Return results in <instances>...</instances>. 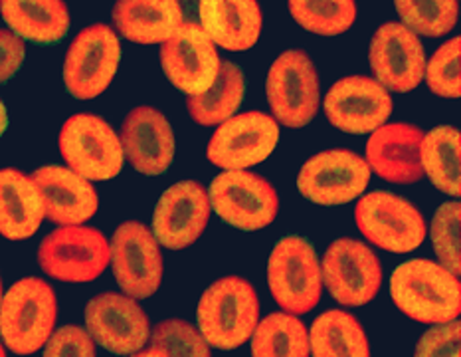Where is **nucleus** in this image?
I'll return each mask as SVG.
<instances>
[{
  "instance_id": "19",
  "label": "nucleus",
  "mask_w": 461,
  "mask_h": 357,
  "mask_svg": "<svg viewBox=\"0 0 461 357\" xmlns=\"http://www.w3.org/2000/svg\"><path fill=\"white\" fill-rule=\"evenodd\" d=\"M210 198L196 181H180L160 195L153 213V234L168 251H185L203 236L208 224Z\"/></svg>"
},
{
  "instance_id": "28",
  "label": "nucleus",
  "mask_w": 461,
  "mask_h": 357,
  "mask_svg": "<svg viewBox=\"0 0 461 357\" xmlns=\"http://www.w3.org/2000/svg\"><path fill=\"white\" fill-rule=\"evenodd\" d=\"M420 161L432 185L449 197L461 195V135L452 125H439L424 133Z\"/></svg>"
},
{
  "instance_id": "13",
  "label": "nucleus",
  "mask_w": 461,
  "mask_h": 357,
  "mask_svg": "<svg viewBox=\"0 0 461 357\" xmlns=\"http://www.w3.org/2000/svg\"><path fill=\"white\" fill-rule=\"evenodd\" d=\"M321 276L329 294L343 306H365L373 302L383 286V266L378 256L365 243L355 238H339L330 244Z\"/></svg>"
},
{
  "instance_id": "38",
  "label": "nucleus",
  "mask_w": 461,
  "mask_h": 357,
  "mask_svg": "<svg viewBox=\"0 0 461 357\" xmlns=\"http://www.w3.org/2000/svg\"><path fill=\"white\" fill-rule=\"evenodd\" d=\"M26 44L23 38L6 28H0V84L14 78L16 72L24 64Z\"/></svg>"
},
{
  "instance_id": "6",
  "label": "nucleus",
  "mask_w": 461,
  "mask_h": 357,
  "mask_svg": "<svg viewBox=\"0 0 461 357\" xmlns=\"http://www.w3.org/2000/svg\"><path fill=\"white\" fill-rule=\"evenodd\" d=\"M58 145L66 165L87 181H109L123 169L122 139L99 115L76 114L66 119Z\"/></svg>"
},
{
  "instance_id": "34",
  "label": "nucleus",
  "mask_w": 461,
  "mask_h": 357,
  "mask_svg": "<svg viewBox=\"0 0 461 357\" xmlns=\"http://www.w3.org/2000/svg\"><path fill=\"white\" fill-rule=\"evenodd\" d=\"M461 38L456 36L439 46L434 56L426 62L424 79L429 92L456 99L461 96Z\"/></svg>"
},
{
  "instance_id": "8",
  "label": "nucleus",
  "mask_w": 461,
  "mask_h": 357,
  "mask_svg": "<svg viewBox=\"0 0 461 357\" xmlns=\"http://www.w3.org/2000/svg\"><path fill=\"white\" fill-rule=\"evenodd\" d=\"M267 104L277 124L302 129L319 112V76L303 50H287L277 56L266 79Z\"/></svg>"
},
{
  "instance_id": "35",
  "label": "nucleus",
  "mask_w": 461,
  "mask_h": 357,
  "mask_svg": "<svg viewBox=\"0 0 461 357\" xmlns=\"http://www.w3.org/2000/svg\"><path fill=\"white\" fill-rule=\"evenodd\" d=\"M151 345L165 355L208 357L210 345L193 324L185 320H165L151 330Z\"/></svg>"
},
{
  "instance_id": "40",
  "label": "nucleus",
  "mask_w": 461,
  "mask_h": 357,
  "mask_svg": "<svg viewBox=\"0 0 461 357\" xmlns=\"http://www.w3.org/2000/svg\"><path fill=\"white\" fill-rule=\"evenodd\" d=\"M6 353V350H5V343L3 342H0V357H3Z\"/></svg>"
},
{
  "instance_id": "7",
  "label": "nucleus",
  "mask_w": 461,
  "mask_h": 357,
  "mask_svg": "<svg viewBox=\"0 0 461 357\" xmlns=\"http://www.w3.org/2000/svg\"><path fill=\"white\" fill-rule=\"evenodd\" d=\"M122 62V42L112 26L92 24L69 44L64 60V86L76 99H95L112 86Z\"/></svg>"
},
{
  "instance_id": "16",
  "label": "nucleus",
  "mask_w": 461,
  "mask_h": 357,
  "mask_svg": "<svg viewBox=\"0 0 461 357\" xmlns=\"http://www.w3.org/2000/svg\"><path fill=\"white\" fill-rule=\"evenodd\" d=\"M368 62L375 79L388 92H412L424 79L426 52L422 40L402 23H386L370 40Z\"/></svg>"
},
{
  "instance_id": "39",
  "label": "nucleus",
  "mask_w": 461,
  "mask_h": 357,
  "mask_svg": "<svg viewBox=\"0 0 461 357\" xmlns=\"http://www.w3.org/2000/svg\"><path fill=\"white\" fill-rule=\"evenodd\" d=\"M8 129V114H6V105L3 99H0V137L5 135V132Z\"/></svg>"
},
{
  "instance_id": "22",
  "label": "nucleus",
  "mask_w": 461,
  "mask_h": 357,
  "mask_svg": "<svg viewBox=\"0 0 461 357\" xmlns=\"http://www.w3.org/2000/svg\"><path fill=\"white\" fill-rule=\"evenodd\" d=\"M44 201V215L50 223L84 224L99 206V197L92 181L69 167L46 165L30 175Z\"/></svg>"
},
{
  "instance_id": "25",
  "label": "nucleus",
  "mask_w": 461,
  "mask_h": 357,
  "mask_svg": "<svg viewBox=\"0 0 461 357\" xmlns=\"http://www.w3.org/2000/svg\"><path fill=\"white\" fill-rule=\"evenodd\" d=\"M44 201L32 177L18 169H0V236L26 241L42 226Z\"/></svg>"
},
{
  "instance_id": "27",
  "label": "nucleus",
  "mask_w": 461,
  "mask_h": 357,
  "mask_svg": "<svg viewBox=\"0 0 461 357\" xmlns=\"http://www.w3.org/2000/svg\"><path fill=\"white\" fill-rule=\"evenodd\" d=\"M246 96L244 72L232 62H220L218 76L206 92L186 96V109L193 122L212 127L232 117Z\"/></svg>"
},
{
  "instance_id": "33",
  "label": "nucleus",
  "mask_w": 461,
  "mask_h": 357,
  "mask_svg": "<svg viewBox=\"0 0 461 357\" xmlns=\"http://www.w3.org/2000/svg\"><path fill=\"white\" fill-rule=\"evenodd\" d=\"M432 244L438 261L456 276L461 274V205L459 201L444 203L432 221Z\"/></svg>"
},
{
  "instance_id": "9",
  "label": "nucleus",
  "mask_w": 461,
  "mask_h": 357,
  "mask_svg": "<svg viewBox=\"0 0 461 357\" xmlns=\"http://www.w3.org/2000/svg\"><path fill=\"white\" fill-rule=\"evenodd\" d=\"M355 223L370 244L394 254H408L422 246L426 221L418 208L386 191H373L357 203Z\"/></svg>"
},
{
  "instance_id": "31",
  "label": "nucleus",
  "mask_w": 461,
  "mask_h": 357,
  "mask_svg": "<svg viewBox=\"0 0 461 357\" xmlns=\"http://www.w3.org/2000/svg\"><path fill=\"white\" fill-rule=\"evenodd\" d=\"M289 14L317 36H339L357 23V0H287Z\"/></svg>"
},
{
  "instance_id": "32",
  "label": "nucleus",
  "mask_w": 461,
  "mask_h": 357,
  "mask_svg": "<svg viewBox=\"0 0 461 357\" xmlns=\"http://www.w3.org/2000/svg\"><path fill=\"white\" fill-rule=\"evenodd\" d=\"M396 13L406 28L418 36L439 38L457 24V0H394Z\"/></svg>"
},
{
  "instance_id": "37",
  "label": "nucleus",
  "mask_w": 461,
  "mask_h": 357,
  "mask_svg": "<svg viewBox=\"0 0 461 357\" xmlns=\"http://www.w3.org/2000/svg\"><path fill=\"white\" fill-rule=\"evenodd\" d=\"M461 324L459 320L434 324L432 330H428L416 345V355L420 357H457L459 350Z\"/></svg>"
},
{
  "instance_id": "5",
  "label": "nucleus",
  "mask_w": 461,
  "mask_h": 357,
  "mask_svg": "<svg viewBox=\"0 0 461 357\" xmlns=\"http://www.w3.org/2000/svg\"><path fill=\"white\" fill-rule=\"evenodd\" d=\"M109 241L97 228L66 224L50 233L38 248L44 274L66 284H87L109 266Z\"/></svg>"
},
{
  "instance_id": "41",
  "label": "nucleus",
  "mask_w": 461,
  "mask_h": 357,
  "mask_svg": "<svg viewBox=\"0 0 461 357\" xmlns=\"http://www.w3.org/2000/svg\"><path fill=\"white\" fill-rule=\"evenodd\" d=\"M3 278H0V302H3Z\"/></svg>"
},
{
  "instance_id": "30",
  "label": "nucleus",
  "mask_w": 461,
  "mask_h": 357,
  "mask_svg": "<svg viewBox=\"0 0 461 357\" xmlns=\"http://www.w3.org/2000/svg\"><path fill=\"white\" fill-rule=\"evenodd\" d=\"M249 340L256 357H305L311 353L305 324L289 312H274L264 317Z\"/></svg>"
},
{
  "instance_id": "20",
  "label": "nucleus",
  "mask_w": 461,
  "mask_h": 357,
  "mask_svg": "<svg viewBox=\"0 0 461 357\" xmlns=\"http://www.w3.org/2000/svg\"><path fill=\"white\" fill-rule=\"evenodd\" d=\"M123 155L137 173L158 177L175 159V133L168 119L151 105H139L122 124Z\"/></svg>"
},
{
  "instance_id": "14",
  "label": "nucleus",
  "mask_w": 461,
  "mask_h": 357,
  "mask_svg": "<svg viewBox=\"0 0 461 357\" xmlns=\"http://www.w3.org/2000/svg\"><path fill=\"white\" fill-rule=\"evenodd\" d=\"M279 143V124L262 112H246L228 117L218 125L206 147L208 161L240 171L264 163Z\"/></svg>"
},
{
  "instance_id": "2",
  "label": "nucleus",
  "mask_w": 461,
  "mask_h": 357,
  "mask_svg": "<svg viewBox=\"0 0 461 357\" xmlns=\"http://www.w3.org/2000/svg\"><path fill=\"white\" fill-rule=\"evenodd\" d=\"M196 316L198 330L210 347L238 350L259 322V298L246 278L226 276L206 288Z\"/></svg>"
},
{
  "instance_id": "4",
  "label": "nucleus",
  "mask_w": 461,
  "mask_h": 357,
  "mask_svg": "<svg viewBox=\"0 0 461 357\" xmlns=\"http://www.w3.org/2000/svg\"><path fill=\"white\" fill-rule=\"evenodd\" d=\"M267 286L284 312L302 316L313 310L323 294V276L313 244L295 234L282 238L269 254Z\"/></svg>"
},
{
  "instance_id": "29",
  "label": "nucleus",
  "mask_w": 461,
  "mask_h": 357,
  "mask_svg": "<svg viewBox=\"0 0 461 357\" xmlns=\"http://www.w3.org/2000/svg\"><path fill=\"white\" fill-rule=\"evenodd\" d=\"M309 350L317 357H368L370 345L353 314L329 310L309 330Z\"/></svg>"
},
{
  "instance_id": "10",
  "label": "nucleus",
  "mask_w": 461,
  "mask_h": 357,
  "mask_svg": "<svg viewBox=\"0 0 461 357\" xmlns=\"http://www.w3.org/2000/svg\"><path fill=\"white\" fill-rule=\"evenodd\" d=\"M212 211L240 231H259L272 224L279 213V197L264 177L240 171L220 173L208 188Z\"/></svg>"
},
{
  "instance_id": "23",
  "label": "nucleus",
  "mask_w": 461,
  "mask_h": 357,
  "mask_svg": "<svg viewBox=\"0 0 461 357\" xmlns=\"http://www.w3.org/2000/svg\"><path fill=\"white\" fill-rule=\"evenodd\" d=\"M198 14L208 38L230 52H246L262 36L264 14L258 0H200Z\"/></svg>"
},
{
  "instance_id": "36",
  "label": "nucleus",
  "mask_w": 461,
  "mask_h": 357,
  "mask_svg": "<svg viewBox=\"0 0 461 357\" xmlns=\"http://www.w3.org/2000/svg\"><path fill=\"white\" fill-rule=\"evenodd\" d=\"M42 350L48 357H94L95 342L84 327L64 325L54 327Z\"/></svg>"
},
{
  "instance_id": "3",
  "label": "nucleus",
  "mask_w": 461,
  "mask_h": 357,
  "mask_svg": "<svg viewBox=\"0 0 461 357\" xmlns=\"http://www.w3.org/2000/svg\"><path fill=\"white\" fill-rule=\"evenodd\" d=\"M58 320V298L42 278H23L0 302V337L6 350L30 355L42 350Z\"/></svg>"
},
{
  "instance_id": "12",
  "label": "nucleus",
  "mask_w": 461,
  "mask_h": 357,
  "mask_svg": "<svg viewBox=\"0 0 461 357\" xmlns=\"http://www.w3.org/2000/svg\"><path fill=\"white\" fill-rule=\"evenodd\" d=\"M368 163L347 149H329L303 163L297 175V188L307 201L321 206L353 203L370 183Z\"/></svg>"
},
{
  "instance_id": "17",
  "label": "nucleus",
  "mask_w": 461,
  "mask_h": 357,
  "mask_svg": "<svg viewBox=\"0 0 461 357\" xmlns=\"http://www.w3.org/2000/svg\"><path fill=\"white\" fill-rule=\"evenodd\" d=\"M160 68L176 89L196 96L212 86L220 69V56L203 26L183 23L160 44Z\"/></svg>"
},
{
  "instance_id": "24",
  "label": "nucleus",
  "mask_w": 461,
  "mask_h": 357,
  "mask_svg": "<svg viewBox=\"0 0 461 357\" xmlns=\"http://www.w3.org/2000/svg\"><path fill=\"white\" fill-rule=\"evenodd\" d=\"M115 32L133 44H163L185 23L178 0H117L112 10Z\"/></svg>"
},
{
  "instance_id": "18",
  "label": "nucleus",
  "mask_w": 461,
  "mask_h": 357,
  "mask_svg": "<svg viewBox=\"0 0 461 357\" xmlns=\"http://www.w3.org/2000/svg\"><path fill=\"white\" fill-rule=\"evenodd\" d=\"M323 107L330 125L345 133L365 135L388 122L393 97L375 78L347 76L330 86Z\"/></svg>"
},
{
  "instance_id": "11",
  "label": "nucleus",
  "mask_w": 461,
  "mask_h": 357,
  "mask_svg": "<svg viewBox=\"0 0 461 357\" xmlns=\"http://www.w3.org/2000/svg\"><path fill=\"white\" fill-rule=\"evenodd\" d=\"M109 264L123 294L145 300L158 290L165 262L160 244L149 226L137 221L119 224L109 243Z\"/></svg>"
},
{
  "instance_id": "1",
  "label": "nucleus",
  "mask_w": 461,
  "mask_h": 357,
  "mask_svg": "<svg viewBox=\"0 0 461 357\" xmlns=\"http://www.w3.org/2000/svg\"><path fill=\"white\" fill-rule=\"evenodd\" d=\"M390 296L400 312L420 324H444L461 314L459 276L426 258L400 264L390 276Z\"/></svg>"
},
{
  "instance_id": "26",
  "label": "nucleus",
  "mask_w": 461,
  "mask_h": 357,
  "mask_svg": "<svg viewBox=\"0 0 461 357\" xmlns=\"http://www.w3.org/2000/svg\"><path fill=\"white\" fill-rule=\"evenodd\" d=\"M0 16L10 32L40 46L58 44L72 24L64 0H0Z\"/></svg>"
},
{
  "instance_id": "15",
  "label": "nucleus",
  "mask_w": 461,
  "mask_h": 357,
  "mask_svg": "<svg viewBox=\"0 0 461 357\" xmlns=\"http://www.w3.org/2000/svg\"><path fill=\"white\" fill-rule=\"evenodd\" d=\"M86 330L107 352L137 355L149 343L151 322L135 298L105 292L87 302Z\"/></svg>"
},
{
  "instance_id": "21",
  "label": "nucleus",
  "mask_w": 461,
  "mask_h": 357,
  "mask_svg": "<svg viewBox=\"0 0 461 357\" xmlns=\"http://www.w3.org/2000/svg\"><path fill=\"white\" fill-rule=\"evenodd\" d=\"M424 132L410 124H384L370 132L366 159L370 171L394 185H414L424 177L420 143Z\"/></svg>"
}]
</instances>
